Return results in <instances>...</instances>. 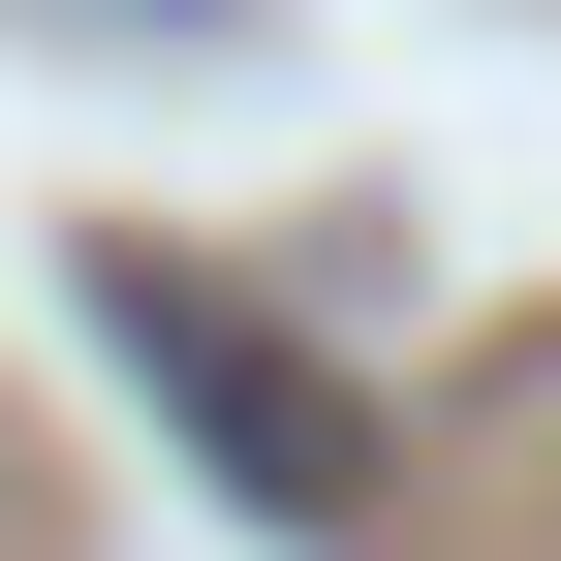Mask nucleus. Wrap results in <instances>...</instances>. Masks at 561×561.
Returning a JSON list of instances; mask_svg holds the SVG:
<instances>
[{
	"mask_svg": "<svg viewBox=\"0 0 561 561\" xmlns=\"http://www.w3.org/2000/svg\"><path fill=\"white\" fill-rule=\"evenodd\" d=\"M94 343L187 405V437H219V500H250V530H375V375H343V343H280L250 280H187V250H94Z\"/></svg>",
	"mask_w": 561,
	"mask_h": 561,
	"instance_id": "obj_1",
	"label": "nucleus"
}]
</instances>
